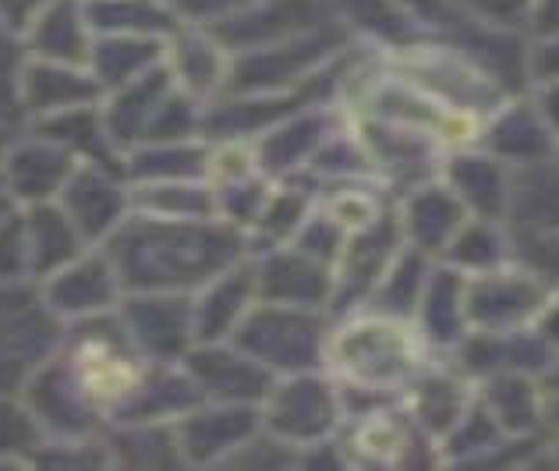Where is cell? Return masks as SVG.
<instances>
[{
	"label": "cell",
	"instance_id": "6da1fadb",
	"mask_svg": "<svg viewBox=\"0 0 559 471\" xmlns=\"http://www.w3.org/2000/svg\"><path fill=\"white\" fill-rule=\"evenodd\" d=\"M85 362H90L85 365V382L93 387V393H121L131 382V369L110 351H90Z\"/></svg>",
	"mask_w": 559,
	"mask_h": 471
}]
</instances>
